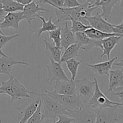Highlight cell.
<instances>
[{"label":"cell","instance_id":"13","mask_svg":"<svg viewBox=\"0 0 123 123\" xmlns=\"http://www.w3.org/2000/svg\"><path fill=\"white\" fill-rule=\"evenodd\" d=\"M44 12H49V11L43 7H40L35 1H33L31 3L24 6V10L22 13L24 19L29 24H31L32 20H35V19L39 16L38 13H43Z\"/></svg>","mask_w":123,"mask_h":123},{"label":"cell","instance_id":"39","mask_svg":"<svg viewBox=\"0 0 123 123\" xmlns=\"http://www.w3.org/2000/svg\"><path fill=\"white\" fill-rule=\"evenodd\" d=\"M7 14V13L4 12V11L3 10V9H0V20H1L2 18H3Z\"/></svg>","mask_w":123,"mask_h":123},{"label":"cell","instance_id":"46","mask_svg":"<svg viewBox=\"0 0 123 123\" xmlns=\"http://www.w3.org/2000/svg\"><path fill=\"white\" fill-rule=\"evenodd\" d=\"M5 94V93L2 91H1V90H0V94ZM0 123H2V121H1V117H0Z\"/></svg>","mask_w":123,"mask_h":123},{"label":"cell","instance_id":"42","mask_svg":"<svg viewBox=\"0 0 123 123\" xmlns=\"http://www.w3.org/2000/svg\"><path fill=\"white\" fill-rule=\"evenodd\" d=\"M48 1H49V0H40V1H38V2H40V3L46 4V2Z\"/></svg>","mask_w":123,"mask_h":123},{"label":"cell","instance_id":"38","mask_svg":"<svg viewBox=\"0 0 123 123\" xmlns=\"http://www.w3.org/2000/svg\"><path fill=\"white\" fill-rule=\"evenodd\" d=\"M113 65L115 66H118V67H122L123 68V59H121V60H120V61L119 62H117V63H115V62H114V63L113 64Z\"/></svg>","mask_w":123,"mask_h":123},{"label":"cell","instance_id":"7","mask_svg":"<svg viewBox=\"0 0 123 123\" xmlns=\"http://www.w3.org/2000/svg\"><path fill=\"white\" fill-rule=\"evenodd\" d=\"M41 100L39 97L36 98L28 100L25 103L17 108L18 111V123H25L29 118L34 114L37 110Z\"/></svg>","mask_w":123,"mask_h":123},{"label":"cell","instance_id":"10","mask_svg":"<svg viewBox=\"0 0 123 123\" xmlns=\"http://www.w3.org/2000/svg\"><path fill=\"white\" fill-rule=\"evenodd\" d=\"M76 43L80 49L86 52H89L94 48H100L102 49L101 40H92L89 38L84 32L74 34Z\"/></svg>","mask_w":123,"mask_h":123},{"label":"cell","instance_id":"31","mask_svg":"<svg viewBox=\"0 0 123 123\" xmlns=\"http://www.w3.org/2000/svg\"><path fill=\"white\" fill-rule=\"evenodd\" d=\"M58 120L55 123H72L74 121V118L66 115H60L57 117Z\"/></svg>","mask_w":123,"mask_h":123},{"label":"cell","instance_id":"33","mask_svg":"<svg viewBox=\"0 0 123 123\" xmlns=\"http://www.w3.org/2000/svg\"><path fill=\"white\" fill-rule=\"evenodd\" d=\"M113 33L120 35L121 38H123V19L122 22L119 25H113L111 24Z\"/></svg>","mask_w":123,"mask_h":123},{"label":"cell","instance_id":"41","mask_svg":"<svg viewBox=\"0 0 123 123\" xmlns=\"http://www.w3.org/2000/svg\"><path fill=\"white\" fill-rule=\"evenodd\" d=\"M0 55H1V56H4V57H8V56H7V55L2 51V49H1V48H0Z\"/></svg>","mask_w":123,"mask_h":123},{"label":"cell","instance_id":"11","mask_svg":"<svg viewBox=\"0 0 123 123\" xmlns=\"http://www.w3.org/2000/svg\"><path fill=\"white\" fill-rule=\"evenodd\" d=\"M46 68L48 70V81L52 83L54 81L69 80L62 69L61 64L54 60H50V65L46 66Z\"/></svg>","mask_w":123,"mask_h":123},{"label":"cell","instance_id":"36","mask_svg":"<svg viewBox=\"0 0 123 123\" xmlns=\"http://www.w3.org/2000/svg\"><path fill=\"white\" fill-rule=\"evenodd\" d=\"M14 1H16L17 2L23 5V6H26V5L32 2L33 0H14Z\"/></svg>","mask_w":123,"mask_h":123},{"label":"cell","instance_id":"23","mask_svg":"<svg viewBox=\"0 0 123 123\" xmlns=\"http://www.w3.org/2000/svg\"><path fill=\"white\" fill-rule=\"evenodd\" d=\"M37 18H39L42 22V27L36 30V31L37 32V37H39L43 32H49V31H52L53 30H55L56 28H58V23L56 22L54 23L53 22L52 16H50L48 20H46L44 17H42L40 15Z\"/></svg>","mask_w":123,"mask_h":123},{"label":"cell","instance_id":"17","mask_svg":"<svg viewBox=\"0 0 123 123\" xmlns=\"http://www.w3.org/2000/svg\"><path fill=\"white\" fill-rule=\"evenodd\" d=\"M44 43L45 45L44 54L45 56L50 60H54L55 62L61 64V59L62 54V49L56 47L53 42L50 43L48 42L46 38H44Z\"/></svg>","mask_w":123,"mask_h":123},{"label":"cell","instance_id":"43","mask_svg":"<svg viewBox=\"0 0 123 123\" xmlns=\"http://www.w3.org/2000/svg\"><path fill=\"white\" fill-rule=\"evenodd\" d=\"M119 2H120V7L123 8V0H119Z\"/></svg>","mask_w":123,"mask_h":123},{"label":"cell","instance_id":"45","mask_svg":"<svg viewBox=\"0 0 123 123\" xmlns=\"http://www.w3.org/2000/svg\"><path fill=\"white\" fill-rule=\"evenodd\" d=\"M1 22H2V21H1V20H0V34H2V35H4V34L3 32H2V30H1Z\"/></svg>","mask_w":123,"mask_h":123},{"label":"cell","instance_id":"44","mask_svg":"<svg viewBox=\"0 0 123 123\" xmlns=\"http://www.w3.org/2000/svg\"><path fill=\"white\" fill-rule=\"evenodd\" d=\"M101 0H96V6H97V7H98V4H99V3L100 2Z\"/></svg>","mask_w":123,"mask_h":123},{"label":"cell","instance_id":"19","mask_svg":"<svg viewBox=\"0 0 123 123\" xmlns=\"http://www.w3.org/2000/svg\"><path fill=\"white\" fill-rule=\"evenodd\" d=\"M121 37L118 36H111L101 40L103 53L101 55L100 57L102 58L104 56H106L108 60H110L111 53L112 51L115 46L118 44L121 40Z\"/></svg>","mask_w":123,"mask_h":123},{"label":"cell","instance_id":"2","mask_svg":"<svg viewBox=\"0 0 123 123\" xmlns=\"http://www.w3.org/2000/svg\"><path fill=\"white\" fill-rule=\"evenodd\" d=\"M46 94L50 98L54 99L59 103L68 113V115L73 118L74 114L82 108L84 102L79 96H64L58 94L54 91H49L44 90Z\"/></svg>","mask_w":123,"mask_h":123},{"label":"cell","instance_id":"48","mask_svg":"<svg viewBox=\"0 0 123 123\" xmlns=\"http://www.w3.org/2000/svg\"><path fill=\"white\" fill-rule=\"evenodd\" d=\"M33 1H35V2H37H37H38V1H40V0H33Z\"/></svg>","mask_w":123,"mask_h":123},{"label":"cell","instance_id":"18","mask_svg":"<svg viewBox=\"0 0 123 123\" xmlns=\"http://www.w3.org/2000/svg\"><path fill=\"white\" fill-rule=\"evenodd\" d=\"M25 65L29 66L28 62L24 61H16L14 59L10 57H0V74H4L10 76L12 73V67L15 65Z\"/></svg>","mask_w":123,"mask_h":123},{"label":"cell","instance_id":"24","mask_svg":"<svg viewBox=\"0 0 123 123\" xmlns=\"http://www.w3.org/2000/svg\"><path fill=\"white\" fill-rule=\"evenodd\" d=\"M84 32L89 38L92 40H102L105 39L106 38H108V37H111V36H118V37H120V35L117 34L106 33V32H103L100 31L96 30V29L93 28H90L87 29Z\"/></svg>","mask_w":123,"mask_h":123},{"label":"cell","instance_id":"49","mask_svg":"<svg viewBox=\"0 0 123 123\" xmlns=\"http://www.w3.org/2000/svg\"><path fill=\"white\" fill-rule=\"evenodd\" d=\"M122 107H123V103L122 104Z\"/></svg>","mask_w":123,"mask_h":123},{"label":"cell","instance_id":"12","mask_svg":"<svg viewBox=\"0 0 123 123\" xmlns=\"http://www.w3.org/2000/svg\"><path fill=\"white\" fill-rule=\"evenodd\" d=\"M86 19L91 28L106 33H113L111 24L105 20L99 13H97L94 16L88 17Z\"/></svg>","mask_w":123,"mask_h":123},{"label":"cell","instance_id":"20","mask_svg":"<svg viewBox=\"0 0 123 123\" xmlns=\"http://www.w3.org/2000/svg\"><path fill=\"white\" fill-rule=\"evenodd\" d=\"M117 59L118 58L115 56L111 60H109L108 61H104V62H99V63L94 64H87V66L90 67L92 69V70L98 75L108 76L109 71L111 70L114 61Z\"/></svg>","mask_w":123,"mask_h":123},{"label":"cell","instance_id":"27","mask_svg":"<svg viewBox=\"0 0 123 123\" xmlns=\"http://www.w3.org/2000/svg\"><path fill=\"white\" fill-rule=\"evenodd\" d=\"M83 60L80 61H78L75 58L70 59L67 60L66 62V67L67 69L69 71V72L71 74V79L72 80H75L77 76L78 72V68L79 66H80V64L82 62Z\"/></svg>","mask_w":123,"mask_h":123},{"label":"cell","instance_id":"34","mask_svg":"<svg viewBox=\"0 0 123 123\" xmlns=\"http://www.w3.org/2000/svg\"><path fill=\"white\" fill-rule=\"evenodd\" d=\"M80 4L78 2V0H65L64 8H72L80 6Z\"/></svg>","mask_w":123,"mask_h":123},{"label":"cell","instance_id":"29","mask_svg":"<svg viewBox=\"0 0 123 123\" xmlns=\"http://www.w3.org/2000/svg\"><path fill=\"white\" fill-rule=\"evenodd\" d=\"M42 120V102L38 105L34 114L25 123H41Z\"/></svg>","mask_w":123,"mask_h":123},{"label":"cell","instance_id":"21","mask_svg":"<svg viewBox=\"0 0 123 123\" xmlns=\"http://www.w3.org/2000/svg\"><path fill=\"white\" fill-rule=\"evenodd\" d=\"M76 43L74 34L68 28V24L66 21L64 27L61 28V45L62 50H66L68 46Z\"/></svg>","mask_w":123,"mask_h":123},{"label":"cell","instance_id":"40","mask_svg":"<svg viewBox=\"0 0 123 123\" xmlns=\"http://www.w3.org/2000/svg\"><path fill=\"white\" fill-rule=\"evenodd\" d=\"M86 2L90 4V5H92V6H96V0H86Z\"/></svg>","mask_w":123,"mask_h":123},{"label":"cell","instance_id":"47","mask_svg":"<svg viewBox=\"0 0 123 123\" xmlns=\"http://www.w3.org/2000/svg\"><path fill=\"white\" fill-rule=\"evenodd\" d=\"M0 9H2V0H0Z\"/></svg>","mask_w":123,"mask_h":123},{"label":"cell","instance_id":"28","mask_svg":"<svg viewBox=\"0 0 123 123\" xmlns=\"http://www.w3.org/2000/svg\"><path fill=\"white\" fill-rule=\"evenodd\" d=\"M61 27H59L56 30L48 32L49 36V38L52 40L53 43L55 44L56 47L61 49Z\"/></svg>","mask_w":123,"mask_h":123},{"label":"cell","instance_id":"8","mask_svg":"<svg viewBox=\"0 0 123 123\" xmlns=\"http://www.w3.org/2000/svg\"><path fill=\"white\" fill-rule=\"evenodd\" d=\"M76 94L84 102H86L92 97L94 92L95 82L90 81L84 77L81 79L75 80Z\"/></svg>","mask_w":123,"mask_h":123},{"label":"cell","instance_id":"30","mask_svg":"<svg viewBox=\"0 0 123 123\" xmlns=\"http://www.w3.org/2000/svg\"><path fill=\"white\" fill-rule=\"evenodd\" d=\"M19 36V34H16L14 35H12V36H6L5 35H2L0 34V48L1 49L4 48L8 42L13 40V38L18 37Z\"/></svg>","mask_w":123,"mask_h":123},{"label":"cell","instance_id":"22","mask_svg":"<svg viewBox=\"0 0 123 123\" xmlns=\"http://www.w3.org/2000/svg\"><path fill=\"white\" fill-rule=\"evenodd\" d=\"M118 2L119 0H101L98 7L102 10L101 16L105 20H108L111 17L112 10Z\"/></svg>","mask_w":123,"mask_h":123},{"label":"cell","instance_id":"1","mask_svg":"<svg viewBox=\"0 0 123 123\" xmlns=\"http://www.w3.org/2000/svg\"><path fill=\"white\" fill-rule=\"evenodd\" d=\"M8 80L2 81L0 86V90L10 97V102H12L16 100H21L22 98H32L30 94L37 96V93L32 92L25 88L22 84L13 75V73H11Z\"/></svg>","mask_w":123,"mask_h":123},{"label":"cell","instance_id":"16","mask_svg":"<svg viewBox=\"0 0 123 123\" xmlns=\"http://www.w3.org/2000/svg\"><path fill=\"white\" fill-rule=\"evenodd\" d=\"M108 92H111L118 88L123 86V68L111 70L109 72Z\"/></svg>","mask_w":123,"mask_h":123},{"label":"cell","instance_id":"37","mask_svg":"<svg viewBox=\"0 0 123 123\" xmlns=\"http://www.w3.org/2000/svg\"><path fill=\"white\" fill-rule=\"evenodd\" d=\"M56 120L50 118H43L42 119L41 123H55Z\"/></svg>","mask_w":123,"mask_h":123},{"label":"cell","instance_id":"35","mask_svg":"<svg viewBox=\"0 0 123 123\" xmlns=\"http://www.w3.org/2000/svg\"><path fill=\"white\" fill-rule=\"evenodd\" d=\"M109 94L113 96H116L120 98V103L123 104V86L118 88L116 90H114V91L111 92H109Z\"/></svg>","mask_w":123,"mask_h":123},{"label":"cell","instance_id":"15","mask_svg":"<svg viewBox=\"0 0 123 123\" xmlns=\"http://www.w3.org/2000/svg\"><path fill=\"white\" fill-rule=\"evenodd\" d=\"M3 18L4 20L1 24V29L13 28L16 30H19V23L25 19L22 12L8 13Z\"/></svg>","mask_w":123,"mask_h":123},{"label":"cell","instance_id":"9","mask_svg":"<svg viewBox=\"0 0 123 123\" xmlns=\"http://www.w3.org/2000/svg\"><path fill=\"white\" fill-rule=\"evenodd\" d=\"M72 123H96V114L95 109L84 102L82 108L73 117Z\"/></svg>","mask_w":123,"mask_h":123},{"label":"cell","instance_id":"3","mask_svg":"<svg viewBox=\"0 0 123 123\" xmlns=\"http://www.w3.org/2000/svg\"><path fill=\"white\" fill-rule=\"evenodd\" d=\"M40 98L42 106V119L50 118L56 120L60 115L69 116L66 111L58 102L50 98L48 94L37 93Z\"/></svg>","mask_w":123,"mask_h":123},{"label":"cell","instance_id":"6","mask_svg":"<svg viewBox=\"0 0 123 123\" xmlns=\"http://www.w3.org/2000/svg\"><path fill=\"white\" fill-rule=\"evenodd\" d=\"M96 114V123H118L123 119L116 108H106L95 109Z\"/></svg>","mask_w":123,"mask_h":123},{"label":"cell","instance_id":"5","mask_svg":"<svg viewBox=\"0 0 123 123\" xmlns=\"http://www.w3.org/2000/svg\"><path fill=\"white\" fill-rule=\"evenodd\" d=\"M95 82L94 92L92 97L86 103L94 109H103L106 108H121L122 104L118 102L110 100L100 89L98 82L96 78H94Z\"/></svg>","mask_w":123,"mask_h":123},{"label":"cell","instance_id":"4","mask_svg":"<svg viewBox=\"0 0 123 123\" xmlns=\"http://www.w3.org/2000/svg\"><path fill=\"white\" fill-rule=\"evenodd\" d=\"M97 6L90 5L88 2H85L76 7L72 8H58V10L62 12L65 15L73 18L74 20L81 22L86 26H90L86 18L91 16L92 12L98 8Z\"/></svg>","mask_w":123,"mask_h":123},{"label":"cell","instance_id":"25","mask_svg":"<svg viewBox=\"0 0 123 123\" xmlns=\"http://www.w3.org/2000/svg\"><path fill=\"white\" fill-rule=\"evenodd\" d=\"M2 9L6 13L22 12L24 6L14 0H2Z\"/></svg>","mask_w":123,"mask_h":123},{"label":"cell","instance_id":"26","mask_svg":"<svg viewBox=\"0 0 123 123\" xmlns=\"http://www.w3.org/2000/svg\"><path fill=\"white\" fill-rule=\"evenodd\" d=\"M80 48L76 43L73 44L68 46L64 52L62 53L61 56V63L65 62L67 60L72 58H76L79 56V50Z\"/></svg>","mask_w":123,"mask_h":123},{"label":"cell","instance_id":"14","mask_svg":"<svg viewBox=\"0 0 123 123\" xmlns=\"http://www.w3.org/2000/svg\"><path fill=\"white\" fill-rule=\"evenodd\" d=\"M53 91L58 94L64 96H77L74 80H61L57 81L54 86Z\"/></svg>","mask_w":123,"mask_h":123},{"label":"cell","instance_id":"32","mask_svg":"<svg viewBox=\"0 0 123 123\" xmlns=\"http://www.w3.org/2000/svg\"><path fill=\"white\" fill-rule=\"evenodd\" d=\"M64 1L65 0H49L47 1L46 4L50 5L56 9H58V8H64Z\"/></svg>","mask_w":123,"mask_h":123}]
</instances>
